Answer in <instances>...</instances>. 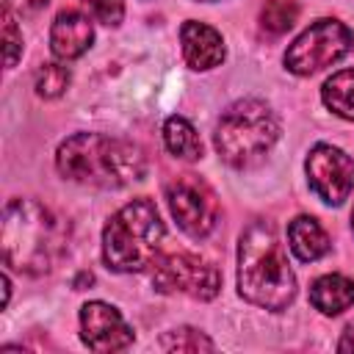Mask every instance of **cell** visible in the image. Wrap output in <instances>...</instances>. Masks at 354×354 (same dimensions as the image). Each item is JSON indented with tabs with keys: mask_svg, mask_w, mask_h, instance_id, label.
I'll use <instances>...</instances> for the list:
<instances>
[{
	"mask_svg": "<svg viewBox=\"0 0 354 354\" xmlns=\"http://www.w3.org/2000/svg\"><path fill=\"white\" fill-rule=\"evenodd\" d=\"M55 163L66 180L94 188H122L147 174V158L133 141L102 133L69 136L58 147Z\"/></svg>",
	"mask_w": 354,
	"mask_h": 354,
	"instance_id": "cell-1",
	"label": "cell"
},
{
	"mask_svg": "<svg viewBox=\"0 0 354 354\" xmlns=\"http://www.w3.org/2000/svg\"><path fill=\"white\" fill-rule=\"evenodd\" d=\"M238 290L263 310H285L296 296V277L288 266L285 246L268 221H254L238 243Z\"/></svg>",
	"mask_w": 354,
	"mask_h": 354,
	"instance_id": "cell-2",
	"label": "cell"
},
{
	"mask_svg": "<svg viewBox=\"0 0 354 354\" xmlns=\"http://www.w3.org/2000/svg\"><path fill=\"white\" fill-rule=\"evenodd\" d=\"M66 227L36 199H11L3 213V260L8 268L39 277L61 257Z\"/></svg>",
	"mask_w": 354,
	"mask_h": 354,
	"instance_id": "cell-3",
	"label": "cell"
},
{
	"mask_svg": "<svg viewBox=\"0 0 354 354\" xmlns=\"http://www.w3.org/2000/svg\"><path fill=\"white\" fill-rule=\"evenodd\" d=\"M163 221L152 199L138 196L119 207L102 230V260L111 271L133 274L147 268L160 249Z\"/></svg>",
	"mask_w": 354,
	"mask_h": 354,
	"instance_id": "cell-4",
	"label": "cell"
},
{
	"mask_svg": "<svg viewBox=\"0 0 354 354\" xmlns=\"http://www.w3.org/2000/svg\"><path fill=\"white\" fill-rule=\"evenodd\" d=\"M279 136L274 111L260 100H238L230 105L216 124V149L224 163L235 169L257 166Z\"/></svg>",
	"mask_w": 354,
	"mask_h": 354,
	"instance_id": "cell-5",
	"label": "cell"
},
{
	"mask_svg": "<svg viewBox=\"0 0 354 354\" xmlns=\"http://www.w3.org/2000/svg\"><path fill=\"white\" fill-rule=\"evenodd\" d=\"M149 277L160 293H185L191 299H213L221 288V274L207 260L191 252H166L149 263Z\"/></svg>",
	"mask_w": 354,
	"mask_h": 354,
	"instance_id": "cell-6",
	"label": "cell"
},
{
	"mask_svg": "<svg viewBox=\"0 0 354 354\" xmlns=\"http://www.w3.org/2000/svg\"><path fill=\"white\" fill-rule=\"evenodd\" d=\"M354 44L351 30L337 19H315L293 39L285 53V66L293 75H313L340 61Z\"/></svg>",
	"mask_w": 354,
	"mask_h": 354,
	"instance_id": "cell-7",
	"label": "cell"
},
{
	"mask_svg": "<svg viewBox=\"0 0 354 354\" xmlns=\"http://www.w3.org/2000/svg\"><path fill=\"white\" fill-rule=\"evenodd\" d=\"M166 202H169V210H171L174 221L180 224V230L188 232L191 238H205L213 232V227L218 221V202H216V194L210 191V185L205 180H199L196 174H180V177L169 180Z\"/></svg>",
	"mask_w": 354,
	"mask_h": 354,
	"instance_id": "cell-8",
	"label": "cell"
},
{
	"mask_svg": "<svg viewBox=\"0 0 354 354\" xmlns=\"http://www.w3.org/2000/svg\"><path fill=\"white\" fill-rule=\"evenodd\" d=\"M304 169H307L310 188L326 205H343L354 191V160L332 144L313 147Z\"/></svg>",
	"mask_w": 354,
	"mask_h": 354,
	"instance_id": "cell-9",
	"label": "cell"
},
{
	"mask_svg": "<svg viewBox=\"0 0 354 354\" xmlns=\"http://www.w3.org/2000/svg\"><path fill=\"white\" fill-rule=\"evenodd\" d=\"M80 337L91 351H122L133 346V329L119 310L105 301H88L80 307Z\"/></svg>",
	"mask_w": 354,
	"mask_h": 354,
	"instance_id": "cell-10",
	"label": "cell"
},
{
	"mask_svg": "<svg viewBox=\"0 0 354 354\" xmlns=\"http://www.w3.org/2000/svg\"><path fill=\"white\" fill-rule=\"evenodd\" d=\"M94 41V28L88 22L86 14L80 11H61L50 28V50L55 58L61 61H72V58H80Z\"/></svg>",
	"mask_w": 354,
	"mask_h": 354,
	"instance_id": "cell-11",
	"label": "cell"
},
{
	"mask_svg": "<svg viewBox=\"0 0 354 354\" xmlns=\"http://www.w3.org/2000/svg\"><path fill=\"white\" fill-rule=\"evenodd\" d=\"M183 41V58L191 69H213L224 61V41L221 33L205 22H183L180 28Z\"/></svg>",
	"mask_w": 354,
	"mask_h": 354,
	"instance_id": "cell-12",
	"label": "cell"
},
{
	"mask_svg": "<svg viewBox=\"0 0 354 354\" xmlns=\"http://www.w3.org/2000/svg\"><path fill=\"white\" fill-rule=\"evenodd\" d=\"M288 241H290V252L301 263H313L329 252V235L324 232V227L313 216L293 218L288 227Z\"/></svg>",
	"mask_w": 354,
	"mask_h": 354,
	"instance_id": "cell-13",
	"label": "cell"
},
{
	"mask_svg": "<svg viewBox=\"0 0 354 354\" xmlns=\"http://www.w3.org/2000/svg\"><path fill=\"white\" fill-rule=\"evenodd\" d=\"M310 301L324 315H337L354 304V282L348 277H340V274H326V277L313 282Z\"/></svg>",
	"mask_w": 354,
	"mask_h": 354,
	"instance_id": "cell-14",
	"label": "cell"
},
{
	"mask_svg": "<svg viewBox=\"0 0 354 354\" xmlns=\"http://www.w3.org/2000/svg\"><path fill=\"white\" fill-rule=\"evenodd\" d=\"M163 141H166V149L174 158H183V160H199L202 158V138L194 130V124L183 116H169L166 119Z\"/></svg>",
	"mask_w": 354,
	"mask_h": 354,
	"instance_id": "cell-15",
	"label": "cell"
},
{
	"mask_svg": "<svg viewBox=\"0 0 354 354\" xmlns=\"http://www.w3.org/2000/svg\"><path fill=\"white\" fill-rule=\"evenodd\" d=\"M326 108L343 119H351L354 122V69H340L335 72L326 83H324V91H321Z\"/></svg>",
	"mask_w": 354,
	"mask_h": 354,
	"instance_id": "cell-16",
	"label": "cell"
},
{
	"mask_svg": "<svg viewBox=\"0 0 354 354\" xmlns=\"http://www.w3.org/2000/svg\"><path fill=\"white\" fill-rule=\"evenodd\" d=\"M296 17H299V6L293 0H266V6L260 8V28L268 36H279L293 28Z\"/></svg>",
	"mask_w": 354,
	"mask_h": 354,
	"instance_id": "cell-17",
	"label": "cell"
},
{
	"mask_svg": "<svg viewBox=\"0 0 354 354\" xmlns=\"http://www.w3.org/2000/svg\"><path fill=\"white\" fill-rule=\"evenodd\" d=\"M69 86V69L64 64H44L36 72V94L44 100H55Z\"/></svg>",
	"mask_w": 354,
	"mask_h": 354,
	"instance_id": "cell-18",
	"label": "cell"
},
{
	"mask_svg": "<svg viewBox=\"0 0 354 354\" xmlns=\"http://www.w3.org/2000/svg\"><path fill=\"white\" fill-rule=\"evenodd\" d=\"M160 348H166V351H210L213 343H210V337H205L202 332L183 326V329L166 332V335L160 337Z\"/></svg>",
	"mask_w": 354,
	"mask_h": 354,
	"instance_id": "cell-19",
	"label": "cell"
},
{
	"mask_svg": "<svg viewBox=\"0 0 354 354\" xmlns=\"http://www.w3.org/2000/svg\"><path fill=\"white\" fill-rule=\"evenodd\" d=\"M3 44H6V66H14L22 55V36L11 17V6H3Z\"/></svg>",
	"mask_w": 354,
	"mask_h": 354,
	"instance_id": "cell-20",
	"label": "cell"
},
{
	"mask_svg": "<svg viewBox=\"0 0 354 354\" xmlns=\"http://www.w3.org/2000/svg\"><path fill=\"white\" fill-rule=\"evenodd\" d=\"M88 11L102 22V25H119L124 17V3L122 0H83Z\"/></svg>",
	"mask_w": 354,
	"mask_h": 354,
	"instance_id": "cell-21",
	"label": "cell"
},
{
	"mask_svg": "<svg viewBox=\"0 0 354 354\" xmlns=\"http://www.w3.org/2000/svg\"><path fill=\"white\" fill-rule=\"evenodd\" d=\"M6 6H19L22 14H36L39 8L47 6V0H6Z\"/></svg>",
	"mask_w": 354,
	"mask_h": 354,
	"instance_id": "cell-22",
	"label": "cell"
},
{
	"mask_svg": "<svg viewBox=\"0 0 354 354\" xmlns=\"http://www.w3.org/2000/svg\"><path fill=\"white\" fill-rule=\"evenodd\" d=\"M337 351H354V324L346 326V332H343V337L337 343Z\"/></svg>",
	"mask_w": 354,
	"mask_h": 354,
	"instance_id": "cell-23",
	"label": "cell"
},
{
	"mask_svg": "<svg viewBox=\"0 0 354 354\" xmlns=\"http://www.w3.org/2000/svg\"><path fill=\"white\" fill-rule=\"evenodd\" d=\"M91 282H94V277H91L88 271H80V274L75 277V290H83V288L91 285Z\"/></svg>",
	"mask_w": 354,
	"mask_h": 354,
	"instance_id": "cell-24",
	"label": "cell"
},
{
	"mask_svg": "<svg viewBox=\"0 0 354 354\" xmlns=\"http://www.w3.org/2000/svg\"><path fill=\"white\" fill-rule=\"evenodd\" d=\"M351 230H354V213H351Z\"/></svg>",
	"mask_w": 354,
	"mask_h": 354,
	"instance_id": "cell-25",
	"label": "cell"
}]
</instances>
